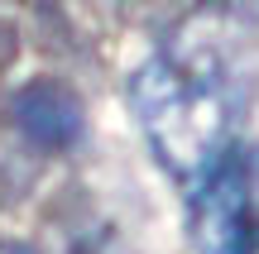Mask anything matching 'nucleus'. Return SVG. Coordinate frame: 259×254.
Instances as JSON below:
<instances>
[{
	"mask_svg": "<svg viewBox=\"0 0 259 254\" xmlns=\"http://www.w3.org/2000/svg\"><path fill=\"white\" fill-rule=\"evenodd\" d=\"M130 106L154 159L192 187L235 144L245 111V63L231 24L187 19L139 63Z\"/></svg>",
	"mask_w": 259,
	"mask_h": 254,
	"instance_id": "1",
	"label": "nucleus"
},
{
	"mask_svg": "<svg viewBox=\"0 0 259 254\" xmlns=\"http://www.w3.org/2000/svg\"><path fill=\"white\" fill-rule=\"evenodd\" d=\"M197 254H259V144H231L187 201Z\"/></svg>",
	"mask_w": 259,
	"mask_h": 254,
	"instance_id": "2",
	"label": "nucleus"
},
{
	"mask_svg": "<svg viewBox=\"0 0 259 254\" xmlns=\"http://www.w3.org/2000/svg\"><path fill=\"white\" fill-rule=\"evenodd\" d=\"M15 125L34 149H72L82 139V101L72 86L34 77L15 91Z\"/></svg>",
	"mask_w": 259,
	"mask_h": 254,
	"instance_id": "3",
	"label": "nucleus"
},
{
	"mask_svg": "<svg viewBox=\"0 0 259 254\" xmlns=\"http://www.w3.org/2000/svg\"><path fill=\"white\" fill-rule=\"evenodd\" d=\"M0 254H24V249H15V245H0Z\"/></svg>",
	"mask_w": 259,
	"mask_h": 254,
	"instance_id": "4",
	"label": "nucleus"
}]
</instances>
